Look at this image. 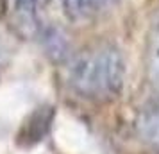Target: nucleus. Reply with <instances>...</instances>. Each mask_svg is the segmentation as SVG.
Listing matches in <instances>:
<instances>
[{
    "mask_svg": "<svg viewBox=\"0 0 159 154\" xmlns=\"http://www.w3.org/2000/svg\"><path fill=\"white\" fill-rule=\"evenodd\" d=\"M125 63L113 43H95L79 52L68 68V84L79 97L97 104L113 102L122 93Z\"/></svg>",
    "mask_w": 159,
    "mask_h": 154,
    "instance_id": "1",
    "label": "nucleus"
},
{
    "mask_svg": "<svg viewBox=\"0 0 159 154\" xmlns=\"http://www.w3.org/2000/svg\"><path fill=\"white\" fill-rule=\"evenodd\" d=\"M145 77L150 93L159 100V11L150 22L145 47Z\"/></svg>",
    "mask_w": 159,
    "mask_h": 154,
    "instance_id": "2",
    "label": "nucleus"
},
{
    "mask_svg": "<svg viewBox=\"0 0 159 154\" xmlns=\"http://www.w3.org/2000/svg\"><path fill=\"white\" fill-rule=\"evenodd\" d=\"M52 118H54V110L52 108H38L23 122L22 129L18 133L16 143L20 147H25V149L39 143L45 138V134L48 133V129H50Z\"/></svg>",
    "mask_w": 159,
    "mask_h": 154,
    "instance_id": "3",
    "label": "nucleus"
},
{
    "mask_svg": "<svg viewBox=\"0 0 159 154\" xmlns=\"http://www.w3.org/2000/svg\"><path fill=\"white\" fill-rule=\"evenodd\" d=\"M66 15L75 22H88L113 9L120 0H61Z\"/></svg>",
    "mask_w": 159,
    "mask_h": 154,
    "instance_id": "4",
    "label": "nucleus"
},
{
    "mask_svg": "<svg viewBox=\"0 0 159 154\" xmlns=\"http://www.w3.org/2000/svg\"><path fill=\"white\" fill-rule=\"evenodd\" d=\"M136 133L139 140L154 149H159V100L145 108L136 118Z\"/></svg>",
    "mask_w": 159,
    "mask_h": 154,
    "instance_id": "5",
    "label": "nucleus"
},
{
    "mask_svg": "<svg viewBox=\"0 0 159 154\" xmlns=\"http://www.w3.org/2000/svg\"><path fill=\"white\" fill-rule=\"evenodd\" d=\"M43 2L45 0H15L16 9H18L22 15H34Z\"/></svg>",
    "mask_w": 159,
    "mask_h": 154,
    "instance_id": "6",
    "label": "nucleus"
}]
</instances>
